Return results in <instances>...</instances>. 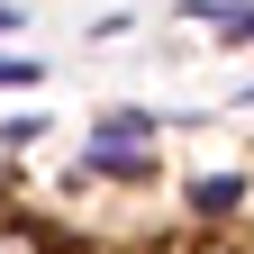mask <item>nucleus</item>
I'll return each instance as SVG.
<instances>
[{"label": "nucleus", "instance_id": "6", "mask_svg": "<svg viewBox=\"0 0 254 254\" xmlns=\"http://www.w3.org/2000/svg\"><path fill=\"white\" fill-rule=\"evenodd\" d=\"M37 136H46V127H37V118H27V109H18L9 127H0V145H9V154H18V145H37Z\"/></svg>", "mask_w": 254, "mask_h": 254}, {"label": "nucleus", "instance_id": "10", "mask_svg": "<svg viewBox=\"0 0 254 254\" xmlns=\"http://www.w3.org/2000/svg\"><path fill=\"white\" fill-rule=\"evenodd\" d=\"M0 37H18V9H9V0H0Z\"/></svg>", "mask_w": 254, "mask_h": 254}, {"label": "nucleus", "instance_id": "11", "mask_svg": "<svg viewBox=\"0 0 254 254\" xmlns=\"http://www.w3.org/2000/svg\"><path fill=\"white\" fill-rule=\"evenodd\" d=\"M236 100H245V109H254V82H245V91H236Z\"/></svg>", "mask_w": 254, "mask_h": 254}, {"label": "nucleus", "instance_id": "1", "mask_svg": "<svg viewBox=\"0 0 254 254\" xmlns=\"http://www.w3.org/2000/svg\"><path fill=\"white\" fill-rule=\"evenodd\" d=\"M82 182H154V145L91 136V145H82Z\"/></svg>", "mask_w": 254, "mask_h": 254}, {"label": "nucleus", "instance_id": "8", "mask_svg": "<svg viewBox=\"0 0 254 254\" xmlns=\"http://www.w3.org/2000/svg\"><path fill=\"white\" fill-rule=\"evenodd\" d=\"M136 254H200V245H182V236H154V245H136Z\"/></svg>", "mask_w": 254, "mask_h": 254}, {"label": "nucleus", "instance_id": "9", "mask_svg": "<svg viewBox=\"0 0 254 254\" xmlns=\"http://www.w3.org/2000/svg\"><path fill=\"white\" fill-rule=\"evenodd\" d=\"M227 46H254V9H245V18H236V27H227Z\"/></svg>", "mask_w": 254, "mask_h": 254}, {"label": "nucleus", "instance_id": "7", "mask_svg": "<svg viewBox=\"0 0 254 254\" xmlns=\"http://www.w3.org/2000/svg\"><path fill=\"white\" fill-rule=\"evenodd\" d=\"M9 190H18V154L0 145V209H9Z\"/></svg>", "mask_w": 254, "mask_h": 254}, {"label": "nucleus", "instance_id": "12", "mask_svg": "<svg viewBox=\"0 0 254 254\" xmlns=\"http://www.w3.org/2000/svg\"><path fill=\"white\" fill-rule=\"evenodd\" d=\"M245 254H254V245H245Z\"/></svg>", "mask_w": 254, "mask_h": 254}, {"label": "nucleus", "instance_id": "3", "mask_svg": "<svg viewBox=\"0 0 254 254\" xmlns=\"http://www.w3.org/2000/svg\"><path fill=\"white\" fill-rule=\"evenodd\" d=\"M0 254H64V227H46L27 209H0Z\"/></svg>", "mask_w": 254, "mask_h": 254}, {"label": "nucleus", "instance_id": "4", "mask_svg": "<svg viewBox=\"0 0 254 254\" xmlns=\"http://www.w3.org/2000/svg\"><path fill=\"white\" fill-rule=\"evenodd\" d=\"M91 136H127V145H154V136H164V118H154V109H100V118H91Z\"/></svg>", "mask_w": 254, "mask_h": 254}, {"label": "nucleus", "instance_id": "5", "mask_svg": "<svg viewBox=\"0 0 254 254\" xmlns=\"http://www.w3.org/2000/svg\"><path fill=\"white\" fill-rule=\"evenodd\" d=\"M37 73H46V64H27V55H9V46H0V91H27Z\"/></svg>", "mask_w": 254, "mask_h": 254}, {"label": "nucleus", "instance_id": "2", "mask_svg": "<svg viewBox=\"0 0 254 254\" xmlns=\"http://www.w3.org/2000/svg\"><path fill=\"white\" fill-rule=\"evenodd\" d=\"M245 200H254L245 173H190V218H200V227H227Z\"/></svg>", "mask_w": 254, "mask_h": 254}]
</instances>
